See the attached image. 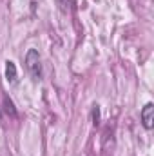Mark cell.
<instances>
[{"label":"cell","mask_w":154,"mask_h":156,"mask_svg":"<svg viewBox=\"0 0 154 156\" xmlns=\"http://www.w3.org/2000/svg\"><path fill=\"white\" fill-rule=\"evenodd\" d=\"M26 67L29 71L31 78L35 82L42 80V62H40V55L37 49H29L26 55Z\"/></svg>","instance_id":"1"},{"label":"cell","mask_w":154,"mask_h":156,"mask_svg":"<svg viewBox=\"0 0 154 156\" xmlns=\"http://www.w3.org/2000/svg\"><path fill=\"white\" fill-rule=\"evenodd\" d=\"M140 118H142V125H143L147 131H151L152 125H154V105L151 102L143 105V109L140 111Z\"/></svg>","instance_id":"2"},{"label":"cell","mask_w":154,"mask_h":156,"mask_svg":"<svg viewBox=\"0 0 154 156\" xmlns=\"http://www.w3.org/2000/svg\"><path fill=\"white\" fill-rule=\"evenodd\" d=\"M5 78H7V82H9V83H16V82H18L16 66H15V62H11V60H7V62H5Z\"/></svg>","instance_id":"3"},{"label":"cell","mask_w":154,"mask_h":156,"mask_svg":"<svg viewBox=\"0 0 154 156\" xmlns=\"http://www.w3.org/2000/svg\"><path fill=\"white\" fill-rule=\"evenodd\" d=\"M56 2H58V5H60V9H62L64 13L71 11L73 5H75V0H56Z\"/></svg>","instance_id":"4"},{"label":"cell","mask_w":154,"mask_h":156,"mask_svg":"<svg viewBox=\"0 0 154 156\" xmlns=\"http://www.w3.org/2000/svg\"><path fill=\"white\" fill-rule=\"evenodd\" d=\"M100 122V107L98 105H93V123L96 125Z\"/></svg>","instance_id":"5"}]
</instances>
